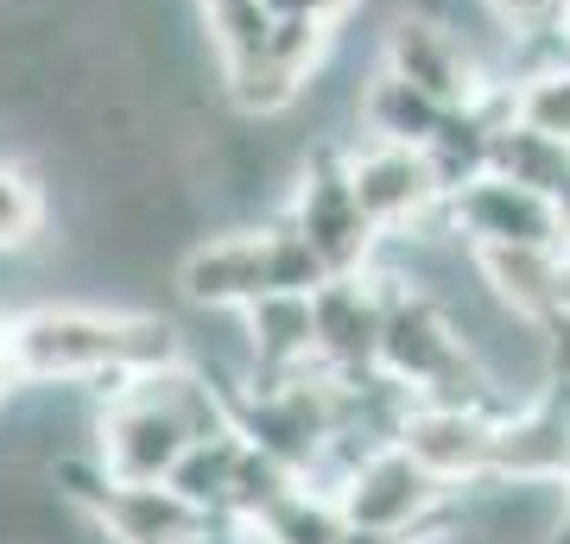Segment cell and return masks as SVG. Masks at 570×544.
<instances>
[{"label":"cell","instance_id":"obj_6","mask_svg":"<svg viewBox=\"0 0 570 544\" xmlns=\"http://www.w3.org/2000/svg\"><path fill=\"white\" fill-rule=\"evenodd\" d=\"M381 63L393 77H406L412 89H425L438 108H469L494 89L489 63L475 58V44L450 20L425 13V7H400L381 32Z\"/></svg>","mask_w":570,"mask_h":544},{"label":"cell","instance_id":"obj_18","mask_svg":"<svg viewBox=\"0 0 570 544\" xmlns=\"http://www.w3.org/2000/svg\"><path fill=\"white\" fill-rule=\"evenodd\" d=\"M247 532H261V538H273V544H348L343 506H336V494L317 487V482H298L261 525H247Z\"/></svg>","mask_w":570,"mask_h":544},{"label":"cell","instance_id":"obj_8","mask_svg":"<svg viewBox=\"0 0 570 544\" xmlns=\"http://www.w3.org/2000/svg\"><path fill=\"white\" fill-rule=\"evenodd\" d=\"M450 228L475 254H489V247H564L570 241L558 197L532 190V184H513L501 171H482V178L450 190Z\"/></svg>","mask_w":570,"mask_h":544},{"label":"cell","instance_id":"obj_10","mask_svg":"<svg viewBox=\"0 0 570 544\" xmlns=\"http://www.w3.org/2000/svg\"><path fill=\"white\" fill-rule=\"evenodd\" d=\"M82 513L102 525L108 544H209L228 525L184 501L171 482H102L96 501H82Z\"/></svg>","mask_w":570,"mask_h":544},{"label":"cell","instance_id":"obj_9","mask_svg":"<svg viewBox=\"0 0 570 544\" xmlns=\"http://www.w3.org/2000/svg\"><path fill=\"white\" fill-rule=\"evenodd\" d=\"M400 449L412 463L438 475L450 494L489 482L494 456H501V412L489 405H444V399H419L400 424Z\"/></svg>","mask_w":570,"mask_h":544},{"label":"cell","instance_id":"obj_15","mask_svg":"<svg viewBox=\"0 0 570 544\" xmlns=\"http://www.w3.org/2000/svg\"><path fill=\"white\" fill-rule=\"evenodd\" d=\"M51 241V190L13 152L0 159V260H26Z\"/></svg>","mask_w":570,"mask_h":544},{"label":"cell","instance_id":"obj_3","mask_svg":"<svg viewBox=\"0 0 570 544\" xmlns=\"http://www.w3.org/2000/svg\"><path fill=\"white\" fill-rule=\"evenodd\" d=\"M348 140H311V159L298 165L292 178V197L279 202L285 222L311 241V254L330 266V279H348V273H367L374 254H381V228L367 222L362 197L348 184Z\"/></svg>","mask_w":570,"mask_h":544},{"label":"cell","instance_id":"obj_22","mask_svg":"<svg viewBox=\"0 0 570 544\" xmlns=\"http://www.w3.org/2000/svg\"><path fill=\"white\" fill-rule=\"evenodd\" d=\"M564 487H570V475H564Z\"/></svg>","mask_w":570,"mask_h":544},{"label":"cell","instance_id":"obj_1","mask_svg":"<svg viewBox=\"0 0 570 544\" xmlns=\"http://www.w3.org/2000/svg\"><path fill=\"white\" fill-rule=\"evenodd\" d=\"M13 386H89L108 399L121 380L184 362V323L146 304H26L0 323Z\"/></svg>","mask_w":570,"mask_h":544},{"label":"cell","instance_id":"obj_21","mask_svg":"<svg viewBox=\"0 0 570 544\" xmlns=\"http://www.w3.org/2000/svg\"><path fill=\"white\" fill-rule=\"evenodd\" d=\"M564 44H570V0H564Z\"/></svg>","mask_w":570,"mask_h":544},{"label":"cell","instance_id":"obj_5","mask_svg":"<svg viewBox=\"0 0 570 544\" xmlns=\"http://www.w3.org/2000/svg\"><path fill=\"white\" fill-rule=\"evenodd\" d=\"M330 494H336V506H343L348 532H367V538H406V532H425L431 520H444V506H450V487L438 482V475H425L400 444L367 449Z\"/></svg>","mask_w":570,"mask_h":544},{"label":"cell","instance_id":"obj_14","mask_svg":"<svg viewBox=\"0 0 570 544\" xmlns=\"http://www.w3.org/2000/svg\"><path fill=\"white\" fill-rule=\"evenodd\" d=\"M247 431L242 424H228V431H209V437H197V444L184 449V463L171 468V487H178L184 501H197L204 513H216L223 520L228 513V494H235V475H242L247 463Z\"/></svg>","mask_w":570,"mask_h":544},{"label":"cell","instance_id":"obj_4","mask_svg":"<svg viewBox=\"0 0 570 544\" xmlns=\"http://www.w3.org/2000/svg\"><path fill=\"white\" fill-rule=\"evenodd\" d=\"M190 444H197V431L153 386V374L121 380L96 412V463L108 482H171V468L184 463Z\"/></svg>","mask_w":570,"mask_h":544},{"label":"cell","instance_id":"obj_2","mask_svg":"<svg viewBox=\"0 0 570 544\" xmlns=\"http://www.w3.org/2000/svg\"><path fill=\"white\" fill-rule=\"evenodd\" d=\"M171 285L190 310H247L266 291H317V285H330V266L285 222V209H273L254 228L190 241L171 260Z\"/></svg>","mask_w":570,"mask_h":544},{"label":"cell","instance_id":"obj_7","mask_svg":"<svg viewBox=\"0 0 570 544\" xmlns=\"http://www.w3.org/2000/svg\"><path fill=\"white\" fill-rule=\"evenodd\" d=\"M348 159V184L362 197L367 222L381 235H412V228L438 222L450 209V190L438 178L425 146H400V140H355L343 152Z\"/></svg>","mask_w":570,"mask_h":544},{"label":"cell","instance_id":"obj_19","mask_svg":"<svg viewBox=\"0 0 570 544\" xmlns=\"http://www.w3.org/2000/svg\"><path fill=\"white\" fill-rule=\"evenodd\" d=\"M273 20H317V26H343L362 0H266Z\"/></svg>","mask_w":570,"mask_h":544},{"label":"cell","instance_id":"obj_11","mask_svg":"<svg viewBox=\"0 0 570 544\" xmlns=\"http://www.w3.org/2000/svg\"><path fill=\"white\" fill-rule=\"evenodd\" d=\"M381 329H387L381 273H348V279L317 285V367L324 374L381 367Z\"/></svg>","mask_w":570,"mask_h":544},{"label":"cell","instance_id":"obj_17","mask_svg":"<svg viewBox=\"0 0 570 544\" xmlns=\"http://www.w3.org/2000/svg\"><path fill=\"white\" fill-rule=\"evenodd\" d=\"M508 108H513L520 127L551 133V140L570 146V51L532 63V70H520V77H508Z\"/></svg>","mask_w":570,"mask_h":544},{"label":"cell","instance_id":"obj_20","mask_svg":"<svg viewBox=\"0 0 570 544\" xmlns=\"http://www.w3.org/2000/svg\"><path fill=\"white\" fill-rule=\"evenodd\" d=\"M228 544H273V538H261V532H247V525H235V538Z\"/></svg>","mask_w":570,"mask_h":544},{"label":"cell","instance_id":"obj_13","mask_svg":"<svg viewBox=\"0 0 570 544\" xmlns=\"http://www.w3.org/2000/svg\"><path fill=\"white\" fill-rule=\"evenodd\" d=\"M450 108L412 89L406 77H393L387 63H374V77L362 82V101H355V127L362 140H400V146H431V133L444 127Z\"/></svg>","mask_w":570,"mask_h":544},{"label":"cell","instance_id":"obj_16","mask_svg":"<svg viewBox=\"0 0 570 544\" xmlns=\"http://www.w3.org/2000/svg\"><path fill=\"white\" fill-rule=\"evenodd\" d=\"M489 171H501V178H513V184H532V190H546V197L564 202L570 146L551 140V133H532V127H520V121H501L494 152H489Z\"/></svg>","mask_w":570,"mask_h":544},{"label":"cell","instance_id":"obj_12","mask_svg":"<svg viewBox=\"0 0 570 544\" xmlns=\"http://www.w3.org/2000/svg\"><path fill=\"white\" fill-rule=\"evenodd\" d=\"M242 317L254 343V380H285L317 367V291H266Z\"/></svg>","mask_w":570,"mask_h":544}]
</instances>
